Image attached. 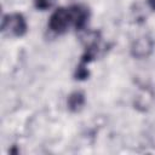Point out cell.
Here are the masks:
<instances>
[{"mask_svg":"<svg viewBox=\"0 0 155 155\" xmlns=\"http://www.w3.org/2000/svg\"><path fill=\"white\" fill-rule=\"evenodd\" d=\"M28 30L25 17L19 12L4 15L1 19V31L10 38H22Z\"/></svg>","mask_w":155,"mask_h":155,"instance_id":"obj_2","label":"cell"},{"mask_svg":"<svg viewBox=\"0 0 155 155\" xmlns=\"http://www.w3.org/2000/svg\"><path fill=\"white\" fill-rule=\"evenodd\" d=\"M56 4V0H34V6L35 8L40 11H45L51 8Z\"/></svg>","mask_w":155,"mask_h":155,"instance_id":"obj_5","label":"cell"},{"mask_svg":"<svg viewBox=\"0 0 155 155\" xmlns=\"http://www.w3.org/2000/svg\"><path fill=\"white\" fill-rule=\"evenodd\" d=\"M148 4L150 6V8L155 11V0H148Z\"/></svg>","mask_w":155,"mask_h":155,"instance_id":"obj_6","label":"cell"},{"mask_svg":"<svg viewBox=\"0 0 155 155\" xmlns=\"http://www.w3.org/2000/svg\"><path fill=\"white\" fill-rule=\"evenodd\" d=\"M86 103V98H85V93L82 91H74L68 96L67 99V105L68 109L71 113H78L80 111L84 105Z\"/></svg>","mask_w":155,"mask_h":155,"instance_id":"obj_4","label":"cell"},{"mask_svg":"<svg viewBox=\"0 0 155 155\" xmlns=\"http://www.w3.org/2000/svg\"><path fill=\"white\" fill-rule=\"evenodd\" d=\"M154 42L148 36L138 38L131 46V53L133 57L137 58H145L153 52Z\"/></svg>","mask_w":155,"mask_h":155,"instance_id":"obj_3","label":"cell"},{"mask_svg":"<svg viewBox=\"0 0 155 155\" xmlns=\"http://www.w3.org/2000/svg\"><path fill=\"white\" fill-rule=\"evenodd\" d=\"M90 18V11L82 5H70L56 8L48 18V29L56 34L62 35L74 28L75 30L85 29Z\"/></svg>","mask_w":155,"mask_h":155,"instance_id":"obj_1","label":"cell"}]
</instances>
